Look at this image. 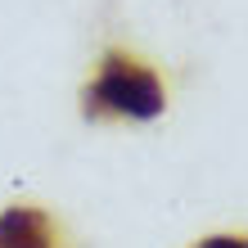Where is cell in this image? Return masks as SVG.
I'll use <instances>...</instances> for the list:
<instances>
[{"label":"cell","instance_id":"cell-2","mask_svg":"<svg viewBox=\"0 0 248 248\" xmlns=\"http://www.w3.org/2000/svg\"><path fill=\"white\" fill-rule=\"evenodd\" d=\"M0 248H68V239L50 212L5 208L0 212Z\"/></svg>","mask_w":248,"mask_h":248},{"label":"cell","instance_id":"cell-1","mask_svg":"<svg viewBox=\"0 0 248 248\" xmlns=\"http://www.w3.org/2000/svg\"><path fill=\"white\" fill-rule=\"evenodd\" d=\"M163 108H167V91L154 77V68H144L122 50H108L99 59L95 81L81 95V113L91 122H154Z\"/></svg>","mask_w":248,"mask_h":248},{"label":"cell","instance_id":"cell-3","mask_svg":"<svg viewBox=\"0 0 248 248\" xmlns=\"http://www.w3.org/2000/svg\"><path fill=\"white\" fill-rule=\"evenodd\" d=\"M199 248H248L244 239H230V235H221V239H203Z\"/></svg>","mask_w":248,"mask_h":248}]
</instances>
